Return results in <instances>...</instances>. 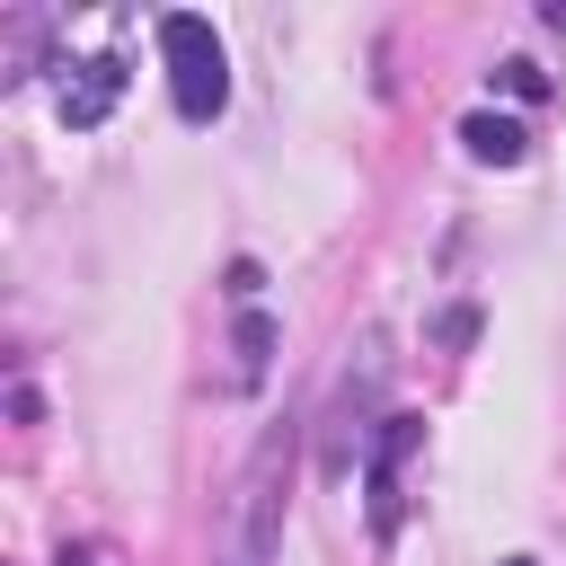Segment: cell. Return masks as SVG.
<instances>
[{"mask_svg": "<svg viewBox=\"0 0 566 566\" xmlns=\"http://www.w3.org/2000/svg\"><path fill=\"white\" fill-rule=\"evenodd\" d=\"M159 62H168V106L186 115V124H212L221 106H230V53H221V35H212V18H195V9H159Z\"/></svg>", "mask_w": 566, "mask_h": 566, "instance_id": "6da1fadb", "label": "cell"}, {"mask_svg": "<svg viewBox=\"0 0 566 566\" xmlns=\"http://www.w3.org/2000/svg\"><path fill=\"white\" fill-rule=\"evenodd\" d=\"M283 460H292V433H265V451H256V460H248V478H239V513H230L221 566H274V522H283Z\"/></svg>", "mask_w": 566, "mask_h": 566, "instance_id": "7a4b0ae2", "label": "cell"}, {"mask_svg": "<svg viewBox=\"0 0 566 566\" xmlns=\"http://www.w3.org/2000/svg\"><path fill=\"white\" fill-rule=\"evenodd\" d=\"M424 442V416H389L380 424V442H371V469H363V486H371V531L389 539L398 531V460Z\"/></svg>", "mask_w": 566, "mask_h": 566, "instance_id": "3957f363", "label": "cell"}, {"mask_svg": "<svg viewBox=\"0 0 566 566\" xmlns=\"http://www.w3.org/2000/svg\"><path fill=\"white\" fill-rule=\"evenodd\" d=\"M115 97H124V62H115V53H88V62H71V71H62V124H71V133L106 124V115H115Z\"/></svg>", "mask_w": 566, "mask_h": 566, "instance_id": "277c9868", "label": "cell"}, {"mask_svg": "<svg viewBox=\"0 0 566 566\" xmlns=\"http://www.w3.org/2000/svg\"><path fill=\"white\" fill-rule=\"evenodd\" d=\"M460 142H469L478 168H522V159H531V124H522V115H495V106H478V115L460 124Z\"/></svg>", "mask_w": 566, "mask_h": 566, "instance_id": "5b68a950", "label": "cell"}, {"mask_svg": "<svg viewBox=\"0 0 566 566\" xmlns=\"http://www.w3.org/2000/svg\"><path fill=\"white\" fill-rule=\"evenodd\" d=\"M265 363H274V318H265V310H239V327H230V380L256 389Z\"/></svg>", "mask_w": 566, "mask_h": 566, "instance_id": "8992f818", "label": "cell"}, {"mask_svg": "<svg viewBox=\"0 0 566 566\" xmlns=\"http://www.w3.org/2000/svg\"><path fill=\"white\" fill-rule=\"evenodd\" d=\"M495 88H513V97H548V80H539V62H504V71H495Z\"/></svg>", "mask_w": 566, "mask_h": 566, "instance_id": "52a82bcc", "label": "cell"}, {"mask_svg": "<svg viewBox=\"0 0 566 566\" xmlns=\"http://www.w3.org/2000/svg\"><path fill=\"white\" fill-rule=\"evenodd\" d=\"M256 283H265V274H256V265H248V256H239V265H230V301H239V310H248V301H256Z\"/></svg>", "mask_w": 566, "mask_h": 566, "instance_id": "ba28073f", "label": "cell"}, {"mask_svg": "<svg viewBox=\"0 0 566 566\" xmlns=\"http://www.w3.org/2000/svg\"><path fill=\"white\" fill-rule=\"evenodd\" d=\"M62 566H115V557H106V548H88V539H80V548H62Z\"/></svg>", "mask_w": 566, "mask_h": 566, "instance_id": "9c48e42d", "label": "cell"}, {"mask_svg": "<svg viewBox=\"0 0 566 566\" xmlns=\"http://www.w3.org/2000/svg\"><path fill=\"white\" fill-rule=\"evenodd\" d=\"M504 566H539V557H504Z\"/></svg>", "mask_w": 566, "mask_h": 566, "instance_id": "30bf717a", "label": "cell"}]
</instances>
